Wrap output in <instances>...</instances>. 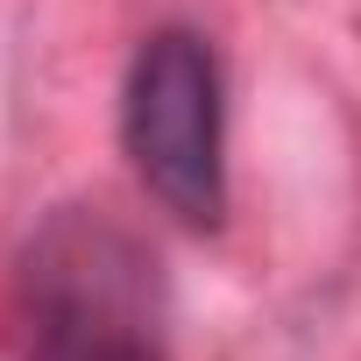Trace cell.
Listing matches in <instances>:
<instances>
[{"mask_svg":"<svg viewBox=\"0 0 361 361\" xmlns=\"http://www.w3.org/2000/svg\"><path fill=\"white\" fill-rule=\"evenodd\" d=\"M156 262L106 213L64 206L22 262L36 361H170L156 333Z\"/></svg>","mask_w":361,"mask_h":361,"instance_id":"6da1fadb","label":"cell"},{"mask_svg":"<svg viewBox=\"0 0 361 361\" xmlns=\"http://www.w3.org/2000/svg\"><path fill=\"white\" fill-rule=\"evenodd\" d=\"M121 149L142 192L185 227L227 220V92L199 29H149L121 78Z\"/></svg>","mask_w":361,"mask_h":361,"instance_id":"7a4b0ae2","label":"cell"}]
</instances>
